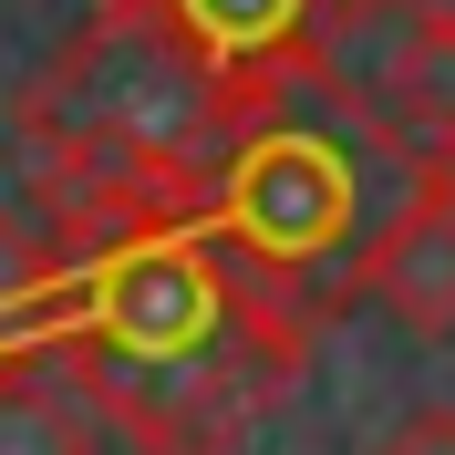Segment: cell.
Returning <instances> with one entry per match:
<instances>
[{
  "instance_id": "obj_1",
  "label": "cell",
  "mask_w": 455,
  "mask_h": 455,
  "mask_svg": "<svg viewBox=\"0 0 455 455\" xmlns=\"http://www.w3.org/2000/svg\"><path fill=\"white\" fill-rule=\"evenodd\" d=\"M321 311L269 290L207 207L62 228L52 352L135 455H238L311 372Z\"/></svg>"
},
{
  "instance_id": "obj_2",
  "label": "cell",
  "mask_w": 455,
  "mask_h": 455,
  "mask_svg": "<svg viewBox=\"0 0 455 455\" xmlns=\"http://www.w3.org/2000/svg\"><path fill=\"white\" fill-rule=\"evenodd\" d=\"M11 124H21L42 218L104 228V218L197 207L249 114L207 84V62L145 0H93L73 21V42L21 84Z\"/></svg>"
},
{
  "instance_id": "obj_3",
  "label": "cell",
  "mask_w": 455,
  "mask_h": 455,
  "mask_svg": "<svg viewBox=\"0 0 455 455\" xmlns=\"http://www.w3.org/2000/svg\"><path fill=\"white\" fill-rule=\"evenodd\" d=\"M363 145L372 124L341 93H290L228 135L197 197L228 249L321 321L352 300V259H363Z\"/></svg>"
},
{
  "instance_id": "obj_4",
  "label": "cell",
  "mask_w": 455,
  "mask_h": 455,
  "mask_svg": "<svg viewBox=\"0 0 455 455\" xmlns=\"http://www.w3.org/2000/svg\"><path fill=\"white\" fill-rule=\"evenodd\" d=\"M238 114L331 93V0H145Z\"/></svg>"
},
{
  "instance_id": "obj_5",
  "label": "cell",
  "mask_w": 455,
  "mask_h": 455,
  "mask_svg": "<svg viewBox=\"0 0 455 455\" xmlns=\"http://www.w3.org/2000/svg\"><path fill=\"white\" fill-rule=\"evenodd\" d=\"M352 300H383L403 331H455V166H414L403 197L363 228Z\"/></svg>"
},
{
  "instance_id": "obj_6",
  "label": "cell",
  "mask_w": 455,
  "mask_h": 455,
  "mask_svg": "<svg viewBox=\"0 0 455 455\" xmlns=\"http://www.w3.org/2000/svg\"><path fill=\"white\" fill-rule=\"evenodd\" d=\"M93 425L104 414L52 341L0 352V455H93Z\"/></svg>"
},
{
  "instance_id": "obj_7",
  "label": "cell",
  "mask_w": 455,
  "mask_h": 455,
  "mask_svg": "<svg viewBox=\"0 0 455 455\" xmlns=\"http://www.w3.org/2000/svg\"><path fill=\"white\" fill-rule=\"evenodd\" d=\"M52 311H62V228L0 218V352L52 341Z\"/></svg>"
},
{
  "instance_id": "obj_8",
  "label": "cell",
  "mask_w": 455,
  "mask_h": 455,
  "mask_svg": "<svg viewBox=\"0 0 455 455\" xmlns=\"http://www.w3.org/2000/svg\"><path fill=\"white\" fill-rule=\"evenodd\" d=\"M372 455H455V403H414Z\"/></svg>"
},
{
  "instance_id": "obj_9",
  "label": "cell",
  "mask_w": 455,
  "mask_h": 455,
  "mask_svg": "<svg viewBox=\"0 0 455 455\" xmlns=\"http://www.w3.org/2000/svg\"><path fill=\"white\" fill-rule=\"evenodd\" d=\"M394 11H414V21H445V31H455V0H394Z\"/></svg>"
}]
</instances>
